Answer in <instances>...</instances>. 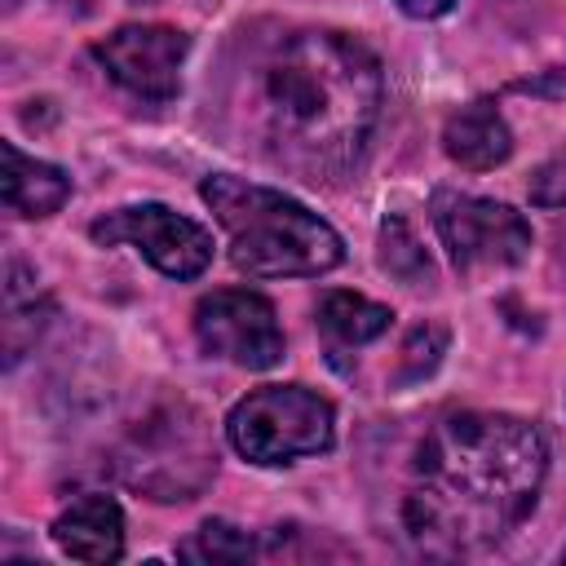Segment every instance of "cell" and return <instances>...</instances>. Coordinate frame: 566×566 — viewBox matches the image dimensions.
<instances>
[{"label": "cell", "mask_w": 566, "mask_h": 566, "mask_svg": "<svg viewBox=\"0 0 566 566\" xmlns=\"http://www.w3.org/2000/svg\"><path fill=\"white\" fill-rule=\"evenodd\" d=\"M380 106V57L332 27L239 31L217 93L230 146L310 186H336L363 168Z\"/></svg>", "instance_id": "obj_1"}, {"label": "cell", "mask_w": 566, "mask_h": 566, "mask_svg": "<svg viewBox=\"0 0 566 566\" xmlns=\"http://www.w3.org/2000/svg\"><path fill=\"white\" fill-rule=\"evenodd\" d=\"M548 442L535 420L509 411H455L438 420L402 500L407 535L438 557L504 539L539 500Z\"/></svg>", "instance_id": "obj_2"}, {"label": "cell", "mask_w": 566, "mask_h": 566, "mask_svg": "<svg viewBox=\"0 0 566 566\" xmlns=\"http://www.w3.org/2000/svg\"><path fill=\"white\" fill-rule=\"evenodd\" d=\"M199 195L230 239V265L248 279H318L345 261L340 234L274 186L208 172Z\"/></svg>", "instance_id": "obj_3"}, {"label": "cell", "mask_w": 566, "mask_h": 566, "mask_svg": "<svg viewBox=\"0 0 566 566\" xmlns=\"http://www.w3.org/2000/svg\"><path fill=\"white\" fill-rule=\"evenodd\" d=\"M111 464L146 500L177 504L195 500L217 478V442L208 433L203 411L190 398L164 394L146 402L137 420L124 424Z\"/></svg>", "instance_id": "obj_4"}, {"label": "cell", "mask_w": 566, "mask_h": 566, "mask_svg": "<svg viewBox=\"0 0 566 566\" xmlns=\"http://www.w3.org/2000/svg\"><path fill=\"white\" fill-rule=\"evenodd\" d=\"M226 438L248 464L279 469L301 455H327L336 447V411L318 389L261 385L230 407Z\"/></svg>", "instance_id": "obj_5"}, {"label": "cell", "mask_w": 566, "mask_h": 566, "mask_svg": "<svg viewBox=\"0 0 566 566\" xmlns=\"http://www.w3.org/2000/svg\"><path fill=\"white\" fill-rule=\"evenodd\" d=\"M429 221H433L460 279H473L482 270L522 265L535 243V230L517 208H509L500 199L447 190V186L429 195Z\"/></svg>", "instance_id": "obj_6"}, {"label": "cell", "mask_w": 566, "mask_h": 566, "mask_svg": "<svg viewBox=\"0 0 566 566\" xmlns=\"http://www.w3.org/2000/svg\"><path fill=\"white\" fill-rule=\"evenodd\" d=\"M88 239L102 248L128 243L168 279H199L212 265V234L199 221L172 212L168 203L111 208L88 226Z\"/></svg>", "instance_id": "obj_7"}, {"label": "cell", "mask_w": 566, "mask_h": 566, "mask_svg": "<svg viewBox=\"0 0 566 566\" xmlns=\"http://www.w3.org/2000/svg\"><path fill=\"white\" fill-rule=\"evenodd\" d=\"M195 340L208 358H226L248 371L283 363V327L274 305L248 287H217L195 305Z\"/></svg>", "instance_id": "obj_8"}, {"label": "cell", "mask_w": 566, "mask_h": 566, "mask_svg": "<svg viewBox=\"0 0 566 566\" xmlns=\"http://www.w3.org/2000/svg\"><path fill=\"white\" fill-rule=\"evenodd\" d=\"M186 53H190V35L164 22H128L93 44V57L102 62V71L124 93L150 106H164L177 97Z\"/></svg>", "instance_id": "obj_9"}, {"label": "cell", "mask_w": 566, "mask_h": 566, "mask_svg": "<svg viewBox=\"0 0 566 566\" xmlns=\"http://www.w3.org/2000/svg\"><path fill=\"white\" fill-rule=\"evenodd\" d=\"M49 539L71 562H88V566L119 562L124 557V509L115 495H102V491L80 495L53 517Z\"/></svg>", "instance_id": "obj_10"}, {"label": "cell", "mask_w": 566, "mask_h": 566, "mask_svg": "<svg viewBox=\"0 0 566 566\" xmlns=\"http://www.w3.org/2000/svg\"><path fill=\"white\" fill-rule=\"evenodd\" d=\"M442 150H447L451 164H460L469 172H486V168H500L513 155V133H509V124H504V115L491 97H473L469 106L447 115Z\"/></svg>", "instance_id": "obj_11"}, {"label": "cell", "mask_w": 566, "mask_h": 566, "mask_svg": "<svg viewBox=\"0 0 566 566\" xmlns=\"http://www.w3.org/2000/svg\"><path fill=\"white\" fill-rule=\"evenodd\" d=\"M4 155V208L13 217H27V221H40V217H53L66 199H71V172L49 164V159H35L27 155L18 142H4L0 146Z\"/></svg>", "instance_id": "obj_12"}, {"label": "cell", "mask_w": 566, "mask_h": 566, "mask_svg": "<svg viewBox=\"0 0 566 566\" xmlns=\"http://www.w3.org/2000/svg\"><path fill=\"white\" fill-rule=\"evenodd\" d=\"M389 323H394V310L380 301H367L358 292H327L318 301V332H323L336 367H340V354L380 340L389 332Z\"/></svg>", "instance_id": "obj_13"}, {"label": "cell", "mask_w": 566, "mask_h": 566, "mask_svg": "<svg viewBox=\"0 0 566 566\" xmlns=\"http://www.w3.org/2000/svg\"><path fill=\"white\" fill-rule=\"evenodd\" d=\"M376 261L389 279L407 283V287H429L433 283V261L420 243V234L411 230V221L402 212H389L380 221V239H376Z\"/></svg>", "instance_id": "obj_14"}, {"label": "cell", "mask_w": 566, "mask_h": 566, "mask_svg": "<svg viewBox=\"0 0 566 566\" xmlns=\"http://www.w3.org/2000/svg\"><path fill=\"white\" fill-rule=\"evenodd\" d=\"M252 553H256V539L248 531H239L234 522H226V517H208L190 539L177 544L181 562H203V566H212V562H248Z\"/></svg>", "instance_id": "obj_15"}, {"label": "cell", "mask_w": 566, "mask_h": 566, "mask_svg": "<svg viewBox=\"0 0 566 566\" xmlns=\"http://www.w3.org/2000/svg\"><path fill=\"white\" fill-rule=\"evenodd\" d=\"M447 340H451V332H447L442 323H416V327L407 332L402 349H398V367H394L389 385H394V389H407V385H420L424 376H433V367H438L442 354H447Z\"/></svg>", "instance_id": "obj_16"}, {"label": "cell", "mask_w": 566, "mask_h": 566, "mask_svg": "<svg viewBox=\"0 0 566 566\" xmlns=\"http://www.w3.org/2000/svg\"><path fill=\"white\" fill-rule=\"evenodd\" d=\"M526 195H531L535 208H566V146H562L557 155H548V159L531 172Z\"/></svg>", "instance_id": "obj_17"}, {"label": "cell", "mask_w": 566, "mask_h": 566, "mask_svg": "<svg viewBox=\"0 0 566 566\" xmlns=\"http://www.w3.org/2000/svg\"><path fill=\"white\" fill-rule=\"evenodd\" d=\"M394 4H398L407 18H420V22H424V18H442L455 0H394Z\"/></svg>", "instance_id": "obj_18"}, {"label": "cell", "mask_w": 566, "mask_h": 566, "mask_svg": "<svg viewBox=\"0 0 566 566\" xmlns=\"http://www.w3.org/2000/svg\"><path fill=\"white\" fill-rule=\"evenodd\" d=\"M62 4H71V0H62ZM75 9H84V0H75Z\"/></svg>", "instance_id": "obj_19"}, {"label": "cell", "mask_w": 566, "mask_h": 566, "mask_svg": "<svg viewBox=\"0 0 566 566\" xmlns=\"http://www.w3.org/2000/svg\"><path fill=\"white\" fill-rule=\"evenodd\" d=\"M562 557H566V553H562Z\"/></svg>", "instance_id": "obj_20"}]
</instances>
